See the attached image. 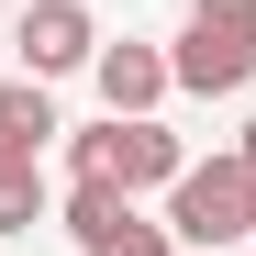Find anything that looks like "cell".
<instances>
[{
    "mask_svg": "<svg viewBox=\"0 0 256 256\" xmlns=\"http://www.w3.org/2000/svg\"><path fill=\"white\" fill-rule=\"evenodd\" d=\"M90 78H100V100H112V112H156L167 90H178V67H167L156 45H100Z\"/></svg>",
    "mask_w": 256,
    "mask_h": 256,
    "instance_id": "5",
    "label": "cell"
},
{
    "mask_svg": "<svg viewBox=\"0 0 256 256\" xmlns=\"http://www.w3.org/2000/svg\"><path fill=\"white\" fill-rule=\"evenodd\" d=\"M12 45H22V78H67V67H90V56H100V22L78 12V0H22Z\"/></svg>",
    "mask_w": 256,
    "mask_h": 256,
    "instance_id": "4",
    "label": "cell"
},
{
    "mask_svg": "<svg viewBox=\"0 0 256 256\" xmlns=\"http://www.w3.org/2000/svg\"><path fill=\"white\" fill-rule=\"evenodd\" d=\"M122 223H134V200H122V190H100V178H78V190H67V234H78V256L112 245Z\"/></svg>",
    "mask_w": 256,
    "mask_h": 256,
    "instance_id": "7",
    "label": "cell"
},
{
    "mask_svg": "<svg viewBox=\"0 0 256 256\" xmlns=\"http://www.w3.org/2000/svg\"><path fill=\"white\" fill-rule=\"evenodd\" d=\"M234 156H245V167H256V122H245V145H234Z\"/></svg>",
    "mask_w": 256,
    "mask_h": 256,
    "instance_id": "10",
    "label": "cell"
},
{
    "mask_svg": "<svg viewBox=\"0 0 256 256\" xmlns=\"http://www.w3.org/2000/svg\"><path fill=\"white\" fill-rule=\"evenodd\" d=\"M34 223H45V178L0 156V234H34Z\"/></svg>",
    "mask_w": 256,
    "mask_h": 256,
    "instance_id": "8",
    "label": "cell"
},
{
    "mask_svg": "<svg viewBox=\"0 0 256 256\" xmlns=\"http://www.w3.org/2000/svg\"><path fill=\"white\" fill-rule=\"evenodd\" d=\"M67 167H78V178H100V190H122V200H134V190H178V167H190V145L167 134L156 112H112V122H90V134L67 145Z\"/></svg>",
    "mask_w": 256,
    "mask_h": 256,
    "instance_id": "1",
    "label": "cell"
},
{
    "mask_svg": "<svg viewBox=\"0 0 256 256\" xmlns=\"http://www.w3.org/2000/svg\"><path fill=\"white\" fill-rule=\"evenodd\" d=\"M178 90L200 100H234L245 78H256V0H190V34H178Z\"/></svg>",
    "mask_w": 256,
    "mask_h": 256,
    "instance_id": "3",
    "label": "cell"
},
{
    "mask_svg": "<svg viewBox=\"0 0 256 256\" xmlns=\"http://www.w3.org/2000/svg\"><path fill=\"white\" fill-rule=\"evenodd\" d=\"M167 234L178 245H245L256 234V167L245 156H190L167 190Z\"/></svg>",
    "mask_w": 256,
    "mask_h": 256,
    "instance_id": "2",
    "label": "cell"
},
{
    "mask_svg": "<svg viewBox=\"0 0 256 256\" xmlns=\"http://www.w3.org/2000/svg\"><path fill=\"white\" fill-rule=\"evenodd\" d=\"M56 134H67V122H56V100H45V78H0V156L34 167Z\"/></svg>",
    "mask_w": 256,
    "mask_h": 256,
    "instance_id": "6",
    "label": "cell"
},
{
    "mask_svg": "<svg viewBox=\"0 0 256 256\" xmlns=\"http://www.w3.org/2000/svg\"><path fill=\"white\" fill-rule=\"evenodd\" d=\"M90 256H178V234H167V223H122V234L90 245Z\"/></svg>",
    "mask_w": 256,
    "mask_h": 256,
    "instance_id": "9",
    "label": "cell"
}]
</instances>
